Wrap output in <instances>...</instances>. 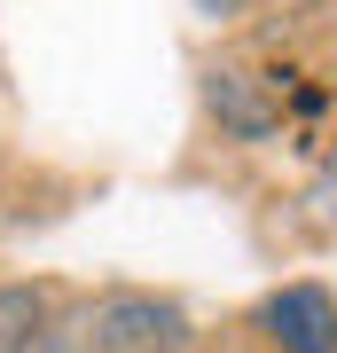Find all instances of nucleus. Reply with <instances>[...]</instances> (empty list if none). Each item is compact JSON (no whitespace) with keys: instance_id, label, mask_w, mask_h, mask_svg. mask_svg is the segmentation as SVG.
Masks as SVG:
<instances>
[{"instance_id":"obj_5","label":"nucleus","mask_w":337,"mask_h":353,"mask_svg":"<svg viewBox=\"0 0 337 353\" xmlns=\"http://www.w3.org/2000/svg\"><path fill=\"white\" fill-rule=\"evenodd\" d=\"M306 204H314V220H322V228H337V134L322 141V165H314V189H306Z\"/></svg>"},{"instance_id":"obj_1","label":"nucleus","mask_w":337,"mask_h":353,"mask_svg":"<svg viewBox=\"0 0 337 353\" xmlns=\"http://www.w3.org/2000/svg\"><path fill=\"white\" fill-rule=\"evenodd\" d=\"M196 322L165 290H102L48 338V353H188Z\"/></svg>"},{"instance_id":"obj_4","label":"nucleus","mask_w":337,"mask_h":353,"mask_svg":"<svg viewBox=\"0 0 337 353\" xmlns=\"http://www.w3.org/2000/svg\"><path fill=\"white\" fill-rule=\"evenodd\" d=\"M48 290L39 283H0V353H48Z\"/></svg>"},{"instance_id":"obj_3","label":"nucleus","mask_w":337,"mask_h":353,"mask_svg":"<svg viewBox=\"0 0 337 353\" xmlns=\"http://www.w3.org/2000/svg\"><path fill=\"white\" fill-rule=\"evenodd\" d=\"M259 338L275 353H337V290L283 283L259 299Z\"/></svg>"},{"instance_id":"obj_2","label":"nucleus","mask_w":337,"mask_h":353,"mask_svg":"<svg viewBox=\"0 0 337 353\" xmlns=\"http://www.w3.org/2000/svg\"><path fill=\"white\" fill-rule=\"evenodd\" d=\"M204 110L227 141L259 150L290 126V87L283 71H259V63H204Z\"/></svg>"},{"instance_id":"obj_6","label":"nucleus","mask_w":337,"mask_h":353,"mask_svg":"<svg viewBox=\"0 0 337 353\" xmlns=\"http://www.w3.org/2000/svg\"><path fill=\"white\" fill-rule=\"evenodd\" d=\"M243 8H251V0H196V16H212V24H236Z\"/></svg>"}]
</instances>
